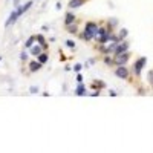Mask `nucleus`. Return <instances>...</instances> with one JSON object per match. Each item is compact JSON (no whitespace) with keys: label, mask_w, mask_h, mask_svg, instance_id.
Instances as JSON below:
<instances>
[{"label":"nucleus","mask_w":153,"mask_h":153,"mask_svg":"<svg viewBox=\"0 0 153 153\" xmlns=\"http://www.w3.org/2000/svg\"><path fill=\"white\" fill-rule=\"evenodd\" d=\"M75 93H77V95H80V97H81V95H84V93H86V89H84V86H83L81 83L78 84V87H77V90H75Z\"/></svg>","instance_id":"nucleus-9"},{"label":"nucleus","mask_w":153,"mask_h":153,"mask_svg":"<svg viewBox=\"0 0 153 153\" xmlns=\"http://www.w3.org/2000/svg\"><path fill=\"white\" fill-rule=\"evenodd\" d=\"M80 69H81V64H77V66H75V71L78 72V71H80Z\"/></svg>","instance_id":"nucleus-19"},{"label":"nucleus","mask_w":153,"mask_h":153,"mask_svg":"<svg viewBox=\"0 0 153 153\" xmlns=\"http://www.w3.org/2000/svg\"><path fill=\"white\" fill-rule=\"evenodd\" d=\"M0 60H2V57H0Z\"/></svg>","instance_id":"nucleus-22"},{"label":"nucleus","mask_w":153,"mask_h":153,"mask_svg":"<svg viewBox=\"0 0 153 153\" xmlns=\"http://www.w3.org/2000/svg\"><path fill=\"white\" fill-rule=\"evenodd\" d=\"M17 18H18V14H17V11H14V12L11 14V17L8 18V22H6V26H9V24H12V23H14Z\"/></svg>","instance_id":"nucleus-7"},{"label":"nucleus","mask_w":153,"mask_h":153,"mask_svg":"<svg viewBox=\"0 0 153 153\" xmlns=\"http://www.w3.org/2000/svg\"><path fill=\"white\" fill-rule=\"evenodd\" d=\"M40 67H41L40 61H31V63H29V69L32 72H34V71H40Z\"/></svg>","instance_id":"nucleus-6"},{"label":"nucleus","mask_w":153,"mask_h":153,"mask_svg":"<svg viewBox=\"0 0 153 153\" xmlns=\"http://www.w3.org/2000/svg\"><path fill=\"white\" fill-rule=\"evenodd\" d=\"M37 40H38V43H41V46H43V48H48V46H46V43H44L43 35H38V37H37Z\"/></svg>","instance_id":"nucleus-13"},{"label":"nucleus","mask_w":153,"mask_h":153,"mask_svg":"<svg viewBox=\"0 0 153 153\" xmlns=\"http://www.w3.org/2000/svg\"><path fill=\"white\" fill-rule=\"evenodd\" d=\"M81 5H83V0H71V3H69L71 8H77V6H81Z\"/></svg>","instance_id":"nucleus-10"},{"label":"nucleus","mask_w":153,"mask_h":153,"mask_svg":"<svg viewBox=\"0 0 153 153\" xmlns=\"http://www.w3.org/2000/svg\"><path fill=\"white\" fill-rule=\"evenodd\" d=\"M144 64H146V57L139 58V61H136V63H135V72H136V75L141 73V69L144 67Z\"/></svg>","instance_id":"nucleus-3"},{"label":"nucleus","mask_w":153,"mask_h":153,"mask_svg":"<svg viewBox=\"0 0 153 153\" xmlns=\"http://www.w3.org/2000/svg\"><path fill=\"white\" fill-rule=\"evenodd\" d=\"M34 40H35L34 37H31V38L26 41V48H31V46H32V43H34Z\"/></svg>","instance_id":"nucleus-14"},{"label":"nucleus","mask_w":153,"mask_h":153,"mask_svg":"<svg viewBox=\"0 0 153 153\" xmlns=\"http://www.w3.org/2000/svg\"><path fill=\"white\" fill-rule=\"evenodd\" d=\"M14 3H15V6H18L20 5V0H14Z\"/></svg>","instance_id":"nucleus-21"},{"label":"nucleus","mask_w":153,"mask_h":153,"mask_svg":"<svg viewBox=\"0 0 153 153\" xmlns=\"http://www.w3.org/2000/svg\"><path fill=\"white\" fill-rule=\"evenodd\" d=\"M115 75L119 77V78H127V77H129V71H127L124 66H119L116 71H115Z\"/></svg>","instance_id":"nucleus-2"},{"label":"nucleus","mask_w":153,"mask_h":153,"mask_svg":"<svg viewBox=\"0 0 153 153\" xmlns=\"http://www.w3.org/2000/svg\"><path fill=\"white\" fill-rule=\"evenodd\" d=\"M38 61L41 64L46 63V61H48V55H46V54H40V55H38Z\"/></svg>","instance_id":"nucleus-11"},{"label":"nucleus","mask_w":153,"mask_h":153,"mask_svg":"<svg viewBox=\"0 0 153 153\" xmlns=\"http://www.w3.org/2000/svg\"><path fill=\"white\" fill-rule=\"evenodd\" d=\"M66 44H67L69 48H75V43H73L72 40H67V41H66Z\"/></svg>","instance_id":"nucleus-15"},{"label":"nucleus","mask_w":153,"mask_h":153,"mask_svg":"<svg viewBox=\"0 0 153 153\" xmlns=\"http://www.w3.org/2000/svg\"><path fill=\"white\" fill-rule=\"evenodd\" d=\"M97 32H98V28H97V24L92 23V22H89L87 24H86V31H84V38L86 40H90V38H93L95 35H97Z\"/></svg>","instance_id":"nucleus-1"},{"label":"nucleus","mask_w":153,"mask_h":153,"mask_svg":"<svg viewBox=\"0 0 153 153\" xmlns=\"http://www.w3.org/2000/svg\"><path fill=\"white\" fill-rule=\"evenodd\" d=\"M73 20H75V15H73V14H67V15H66V18H64V23L69 26V24L73 23Z\"/></svg>","instance_id":"nucleus-8"},{"label":"nucleus","mask_w":153,"mask_h":153,"mask_svg":"<svg viewBox=\"0 0 153 153\" xmlns=\"http://www.w3.org/2000/svg\"><path fill=\"white\" fill-rule=\"evenodd\" d=\"M127 35V29H121V32H119V37H124Z\"/></svg>","instance_id":"nucleus-16"},{"label":"nucleus","mask_w":153,"mask_h":153,"mask_svg":"<svg viewBox=\"0 0 153 153\" xmlns=\"http://www.w3.org/2000/svg\"><path fill=\"white\" fill-rule=\"evenodd\" d=\"M31 52L34 54V55H40V46H34L31 49Z\"/></svg>","instance_id":"nucleus-12"},{"label":"nucleus","mask_w":153,"mask_h":153,"mask_svg":"<svg viewBox=\"0 0 153 153\" xmlns=\"http://www.w3.org/2000/svg\"><path fill=\"white\" fill-rule=\"evenodd\" d=\"M69 31H71V32H75V31H77V26H72V24H69Z\"/></svg>","instance_id":"nucleus-17"},{"label":"nucleus","mask_w":153,"mask_h":153,"mask_svg":"<svg viewBox=\"0 0 153 153\" xmlns=\"http://www.w3.org/2000/svg\"><path fill=\"white\" fill-rule=\"evenodd\" d=\"M22 60H28V55H26V52H22Z\"/></svg>","instance_id":"nucleus-18"},{"label":"nucleus","mask_w":153,"mask_h":153,"mask_svg":"<svg viewBox=\"0 0 153 153\" xmlns=\"http://www.w3.org/2000/svg\"><path fill=\"white\" fill-rule=\"evenodd\" d=\"M127 60H129V55H127V54H118V58H115V63L122 66L124 63H127Z\"/></svg>","instance_id":"nucleus-4"},{"label":"nucleus","mask_w":153,"mask_h":153,"mask_svg":"<svg viewBox=\"0 0 153 153\" xmlns=\"http://www.w3.org/2000/svg\"><path fill=\"white\" fill-rule=\"evenodd\" d=\"M127 48H129V44H127V43H121V44H119V46H118L116 49H115V54L118 55V54L126 52V51H127Z\"/></svg>","instance_id":"nucleus-5"},{"label":"nucleus","mask_w":153,"mask_h":153,"mask_svg":"<svg viewBox=\"0 0 153 153\" xmlns=\"http://www.w3.org/2000/svg\"><path fill=\"white\" fill-rule=\"evenodd\" d=\"M148 80H152V81H153V72L148 73Z\"/></svg>","instance_id":"nucleus-20"}]
</instances>
